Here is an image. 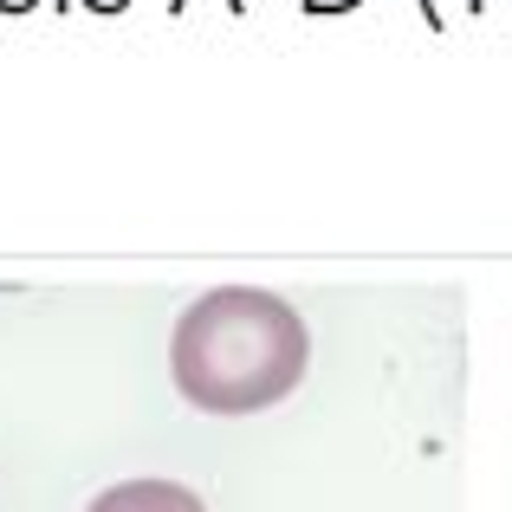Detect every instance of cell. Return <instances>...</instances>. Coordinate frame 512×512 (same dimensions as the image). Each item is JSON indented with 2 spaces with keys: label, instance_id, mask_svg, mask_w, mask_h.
<instances>
[{
  "label": "cell",
  "instance_id": "6da1fadb",
  "mask_svg": "<svg viewBox=\"0 0 512 512\" xmlns=\"http://www.w3.org/2000/svg\"><path fill=\"white\" fill-rule=\"evenodd\" d=\"M312 331L266 286H214L182 305L169 338V376L188 409L201 415H253L286 402L305 383Z\"/></svg>",
  "mask_w": 512,
  "mask_h": 512
},
{
  "label": "cell",
  "instance_id": "7a4b0ae2",
  "mask_svg": "<svg viewBox=\"0 0 512 512\" xmlns=\"http://www.w3.org/2000/svg\"><path fill=\"white\" fill-rule=\"evenodd\" d=\"M85 512H208L201 493H188L182 480H117L104 487Z\"/></svg>",
  "mask_w": 512,
  "mask_h": 512
},
{
  "label": "cell",
  "instance_id": "3957f363",
  "mask_svg": "<svg viewBox=\"0 0 512 512\" xmlns=\"http://www.w3.org/2000/svg\"><path fill=\"white\" fill-rule=\"evenodd\" d=\"M305 13H318V20H331V13H350V7H363V0H299Z\"/></svg>",
  "mask_w": 512,
  "mask_h": 512
},
{
  "label": "cell",
  "instance_id": "277c9868",
  "mask_svg": "<svg viewBox=\"0 0 512 512\" xmlns=\"http://www.w3.org/2000/svg\"><path fill=\"white\" fill-rule=\"evenodd\" d=\"M415 7H422V20L435 26V33H448V13H441V0H415Z\"/></svg>",
  "mask_w": 512,
  "mask_h": 512
},
{
  "label": "cell",
  "instance_id": "5b68a950",
  "mask_svg": "<svg viewBox=\"0 0 512 512\" xmlns=\"http://www.w3.org/2000/svg\"><path fill=\"white\" fill-rule=\"evenodd\" d=\"M78 7H91V13H124L130 0H78Z\"/></svg>",
  "mask_w": 512,
  "mask_h": 512
},
{
  "label": "cell",
  "instance_id": "8992f818",
  "mask_svg": "<svg viewBox=\"0 0 512 512\" xmlns=\"http://www.w3.org/2000/svg\"><path fill=\"white\" fill-rule=\"evenodd\" d=\"M39 0H0V13H33Z\"/></svg>",
  "mask_w": 512,
  "mask_h": 512
},
{
  "label": "cell",
  "instance_id": "52a82bcc",
  "mask_svg": "<svg viewBox=\"0 0 512 512\" xmlns=\"http://www.w3.org/2000/svg\"><path fill=\"white\" fill-rule=\"evenodd\" d=\"M182 7H188V0H169V13H182ZM227 7H234V13H240V7H247V0H227Z\"/></svg>",
  "mask_w": 512,
  "mask_h": 512
},
{
  "label": "cell",
  "instance_id": "ba28073f",
  "mask_svg": "<svg viewBox=\"0 0 512 512\" xmlns=\"http://www.w3.org/2000/svg\"><path fill=\"white\" fill-rule=\"evenodd\" d=\"M480 7H487V0H467V13H480Z\"/></svg>",
  "mask_w": 512,
  "mask_h": 512
},
{
  "label": "cell",
  "instance_id": "9c48e42d",
  "mask_svg": "<svg viewBox=\"0 0 512 512\" xmlns=\"http://www.w3.org/2000/svg\"><path fill=\"white\" fill-rule=\"evenodd\" d=\"M52 7H78V0H52Z\"/></svg>",
  "mask_w": 512,
  "mask_h": 512
}]
</instances>
